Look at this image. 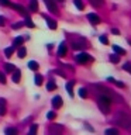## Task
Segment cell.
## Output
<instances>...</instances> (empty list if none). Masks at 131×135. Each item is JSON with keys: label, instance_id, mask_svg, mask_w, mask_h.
Returning a JSON list of instances; mask_svg holds the SVG:
<instances>
[{"label": "cell", "instance_id": "cell-1", "mask_svg": "<svg viewBox=\"0 0 131 135\" xmlns=\"http://www.w3.org/2000/svg\"><path fill=\"white\" fill-rule=\"evenodd\" d=\"M111 99H110L109 96L103 94V93H100L99 99H97V105H99L100 111L103 114H109L110 113V107H111Z\"/></svg>", "mask_w": 131, "mask_h": 135}, {"label": "cell", "instance_id": "cell-2", "mask_svg": "<svg viewBox=\"0 0 131 135\" xmlns=\"http://www.w3.org/2000/svg\"><path fill=\"white\" fill-rule=\"evenodd\" d=\"M116 120H117V122L123 127V128H125V129L131 131V115L125 114L124 111H120V113L117 114Z\"/></svg>", "mask_w": 131, "mask_h": 135}, {"label": "cell", "instance_id": "cell-3", "mask_svg": "<svg viewBox=\"0 0 131 135\" xmlns=\"http://www.w3.org/2000/svg\"><path fill=\"white\" fill-rule=\"evenodd\" d=\"M76 61H78L79 63H86L89 61H92V56L86 52H80V54L76 55Z\"/></svg>", "mask_w": 131, "mask_h": 135}, {"label": "cell", "instance_id": "cell-4", "mask_svg": "<svg viewBox=\"0 0 131 135\" xmlns=\"http://www.w3.org/2000/svg\"><path fill=\"white\" fill-rule=\"evenodd\" d=\"M45 4H46V7H48V10L52 11L54 14L58 13V6H57V3H55V0H45Z\"/></svg>", "mask_w": 131, "mask_h": 135}, {"label": "cell", "instance_id": "cell-5", "mask_svg": "<svg viewBox=\"0 0 131 135\" xmlns=\"http://www.w3.org/2000/svg\"><path fill=\"white\" fill-rule=\"evenodd\" d=\"M87 20L90 21L93 25H97V24H100V23H101L100 17L97 16V14H95V13H89V14H87Z\"/></svg>", "mask_w": 131, "mask_h": 135}, {"label": "cell", "instance_id": "cell-6", "mask_svg": "<svg viewBox=\"0 0 131 135\" xmlns=\"http://www.w3.org/2000/svg\"><path fill=\"white\" fill-rule=\"evenodd\" d=\"M66 52H68L66 44H65V42H62V44L59 45V48H58V56L63 58V56H65V55H66Z\"/></svg>", "mask_w": 131, "mask_h": 135}, {"label": "cell", "instance_id": "cell-7", "mask_svg": "<svg viewBox=\"0 0 131 135\" xmlns=\"http://www.w3.org/2000/svg\"><path fill=\"white\" fill-rule=\"evenodd\" d=\"M62 97L61 96H55L54 99H52V105H54V108H59V107H62Z\"/></svg>", "mask_w": 131, "mask_h": 135}, {"label": "cell", "instance_id": "cell-8", "mask_svg": "<svg viewBox=\"0 0 131 135\" xmlns=\"http://www.w3.org/2000/svg\"><path fill=\"white\" fill-rule=\"evenodd\" d=\"M11 7L14 8V10H17V11H18L21 16H28V13L25 11V7H23L21 4H11Z\"/></svg>", "mask_w": 131, "mask_h": 135}, {"label": "cell", "instance_id": "cell-9", "mask_svg": "<svg viewBox=\"0 0 131 135\" xmlns=\"http://www.w3.org/2000/svg\"><path fill=\"white\" fill-rule=\"evenodd\" d=\"M13 82L14 83H20V79H21V72L18 69H14L13 70Z\"/></svg>", "mask_w": 131, "mask_h": 135}, {"label": "cell", "instance_id": "cell-10", "mask_svg": "<svg viewBox=\"0 0 131 135\" xmlns=\"http://www.w3.org/2000/svg\"><path fill=\"white\" fill-rule=\"evenodd\" d=\"M30 10H31L32 13L38 11V2L37 0H30Z\"/></svg>", "mask_w": 131, "mask_h": 135}, {"label": "cell", "instance_id": "cell-11", "mask_svg": "<svg viewBox=\"0 0 131 135\" xmlns=\"http://www.w3.org/2000/svg\"><path fill=\"white\" fill-rule=\"evenodd\" d=\"M6 114V100L0 99V115H4Z\"/></svg>", "mask_w": 131, "mask_h": 135}, {"label": "cell", "instance_id": "cell-12", "mask_svg": "<svg viewBox=\"0 0 131 135\" xmlns=\"http://www.w3.org/2000/svg\"><path fill=\"white\" fill-rule=\"evenodd\" d=\"M23 42H24V38L23 37H17L16 40H14V42H13V46H14V48L21 46V45H23Z\"/></svg>", "mask_w": 131, "mask_h": 135}, {"label": "cell", "instance_id": "cell-13", "mask_svg": "<svg viewBox=\"0 0 131 135\" xmlns=\"http://www.w3.org/2000/svg\"><path fill=\"white\" fill-rule=\"evenodd\" d=\"M17 55H18V58H25V55H27V49L24 48V46H18V52H17Z\"/></svg>", "mask_w": 131, "mask_h": 135}, {"label": "cell", "instance_id": "cell-14", "mask_svg": "<svg viewBox=\"0 0 131 135\" xmlns=\"http://www.w3.org/2000/svg\"><path fill=\"white\" fill-rule=\"evenodd\" d=\"M89 2L95 7H103V4H104V0H89Z\"/></svg>", "mask_w": 131, "mask_h": 135}, {"label": "cell", "instance_id": "cell-15", "mask_svg": "<svg viewBox=\"0 0 131 135\" xmlns=\"http://www.w3.org/2000/svg\"><path fill=\"white\" fill-rule=\"evenodd\" d=\"M113 51H114L117 55H125V51L123 49V48H120L118 45H113Z\"/></svg>", "mask_w": 131, "mask_h": 135}, {"label": "cell", "instance_id": "cell-16", "mask_svg": "<svg viewBox=\"0 0 131 135\" xmlns=\"http://www.w3.org/2000/svg\"><path fill=\"white\" fill-rule=\"evenodd\" d=\"M28 68H30L31 70H38L40 65H38V63H37L35 61H30V62H28Z\"/></svg>", "mask_w": 131, "mask_h": 135}, {"label": "cell", "instance_id": "cell-17", "mask_svg": "<svg viewBox=\"0 0 131 135\" xmlns=\"http://www.w3.org/2000/svg\"><path fill=\"white\" fill-rule=\"evenodd\" d=\"M46 24H48V27H49L51 30H57V23H55V20L46 18Z\"/></svg>", "mask_w": 131, "mask_h": 135}, {"label": "cell", "instance_id": "cell-18", "mask_svg": "<svg viewBox=\"0 0 131 135\" xmlns=\"http://www.w3.org/2000/svg\"><path fill=\"white\" fill-rule=\"evenodd\" d=\"M72 89H73V82H68V83H66V90H68V93H69L71 97L73 96V91H72Z\"/></svg>", "mask_w": 131, "mask_h": 135}, {"label": "cell", "instance_id": "cell-19", "mask_svg": "<svg viewBox=\"0 0 131 135\" xmlns=\"http://www.w3.org/2000/svg\"><path fill=\"white\" fill-rule=\"evenodd\" d=\"M24 24L27 25V27H30V28H34L35 25H34V23L31 21V18H30L28 16H25V21H24Z\"/></svg>", "mask_w": 131, "mask_h": 135}, {"label": "cell", "instance_id": "cell-20", "mask_svg": "<svg viewBox=\"0 0 131 135\" xmlns=\"http://www.w3.org/2000/svg\"><path fill=\"white\" fill-rule=\"evenodd\" d=\"M73 3H75V6L78 10H83L85 8V4L82 3V0H73Z\"/></svg>", "mask_w": 131, "mask_h": 135}, {"label": "cell", "instance_id": "cell-21", "mask_svg": "<svg viewBox=\"0 0 131 135\" xmlns=\"http://www.w3.org/2000/svg\"><path fill=\"white\" fill-rule=\"evenodd\" d=\"M55 89H57V84H55L54 82H48V84H46V90L52 91V90H55Z\"/></svg>", "mask_w": 131, "mask_h": 135}, {"label": "cell", "instance_id": "cell-22", "mask_svg": "<svg viewBox=\"0 0 131 135\" xmlns=\"http://www.w3.org/2000/svg\"><path fill=\"white\" fill-rule=\"evenodd\" d=\"M4 52H6V56H7V58H11L13 52H14V46H10V48H7L6 51H4Z\"/></svg>", "mask_w": 131, "mask_h": 135}, {"label": "cell", "instance_id": "cell-23", "mask_svg": "<svg viewBox=\"0 0 131 135\" xmlns=\"http://www.w3.org/2000/svg\"><path fill=\"white\" fill-rule=\"evenodd\" d=\"M86 45H83V44H80V42H73V45H72V48L73 49H83Z\"/></svg>", "mask_w": 131, "mask_h": 135}, {"label": "cell", "instance_id": "cell-24", "mask_svg": "<svg viewBox=\"0 0 131 135\" xmlns=\"http://www.w3.org/2000/svg\"><path fill=\"white\" fill-rule=\"evenodd\" d=\"M106 134H107V135H110V134L117 135L118 134V129L117 128H109V129H106Z\"/></svg>", "mask_w": 131, "mask_h": 135}, {"label": "cell", "instance_id": "cell-25", "mask_svg": "<svg viewBox=\"0 0 131 135\" xmlns=\"http://www.w3.org/2000/svg\"><path fill=\"white\" fill-rule=\"evenodd\" d=\"M109 82H111V83H116V86H118V87H124V83H121V82H117V80H114L113 78H109Z\"/></svg>", "mask_w": 131, "mask_h": 135}, {"label": "cell", "instance_id": "cell-26", "mask_svg": "<svg viewBox=\"0 0 131 135\" xmlns=\"http://www.w3.org/2000/svg\"><path fill=\"white\" fill-rule=\"evenodd\" d=\"M4 68H6V70L7 72H13L16 69V66L14 65H11V63H6V65H4Z\"/></svg>", "mask_w": 131, "mask_h": 135}, {"label": "cell", "instance_id": "cell-27", "mask_svg": "<svg viewBox=\"0 0 131 135\" xmlns=\"http://www.w3.org/2000/svg\"><path fill=\"white\" fill-rule=\"evenodd\" d=\"M62 129V127H55V125H51V132H52V134H55V132H59V131H61Z\"/></svg>", "mask_w": 131, "mask_h": 135}, {"label": "cell", "instance_id": "cell-28", "mask_svg": "<svg viewBox=\"0 0 131 135\" xmlns=\"http://www.w3.org/2000/svg\"><path fill=\"white\" fill-rule=\"evenodd\" d=\"M6 134L7 135H16L17 134V129L16 128H7L6 129Z\"/></svg>", "mask_w": 131, "mask_h": 135}, {"label": "cell", "instance_id": "cell-29", "mask_svg": "<svg viewBox=\"0 0 131 135\" xmlns=\"http://www.w3.org/2000/svg\"><path fill=\"white\" fill-rule=\"evenodd\" d=\"M37 129H38V125H37V124H32V125H31V128H30V135L35 134V132H37Z\"/></svg>", "mask_w": 131, "mask_h": 135}, {"label": "cell", "instance_id": "cell-30", "mask_svg": "<svg viewBox=\"0 0 131 135\" xmlns=\"http://www.w3.org/2000/svg\"><path fill=\"white\" fill-rule=\"evenodd\" d=\"M79 96H80V97H83V99H86V97H87L86 89H80V90H79Z\"/></svg>", "mask_w": 131, "mask_h": 135}, {"label": "cell", "instance_id": "cell-31", "mask_svg": "<svg viewBox=\"0 0 131 135\" xmlns=\"http://www.w3.org/2000/svg\"><path fill=\"white\" fill-rule=\"evenodd\" d=\"M110 61H111L113 63H117L118 61H120V56H117V55H111V56H110Z\"/></svg>", "mask_w": 131, "mask_h": 135}, {"label": "cell", "instance_id": "cell-32", "mask_svg": "<svg viewBox=\"0 0 131 135\" xmlns=\"http://www.w3.org/2000/svg\"><path fill=\"white\" fill-rule=\"evenodd\" d=\"M55 117H57V114H55L54 111H49L48 114H46V118H48V120H55Z\"/></svg>", "mask_w": 131, "mask_h": 135}, {"label": "cell", "instance_id": "cell-33", "mask_svg": "<svg viewBox=\"0 0 131 135\" xmlns=\"http://www.w3.org/2000/svg\"><path fill=\"white\" fill-rule=\"evenodd\" d=\"M41 83H42V76H41V75H37V76H35V84H38V86H40Z\"/></svg>", "mask_w": 131, "mask_h": 135}, {"label": "cell", "instance_id": "cell-34", "mask_svg": "<svg viewBox=\"0 0 131 135\" xmlns=\"http://www.w3.org/2000/svg\"><path fill=\"white\" fill-rule=\"evenodd\" d=\"M99 40H100V42H101V44H104V45H107V44H109V40H107V37H104V35H101V37L99 38Z\"/></svg>", "mask_w": 131, "mask_h": 135}, {"label": "cell", "instance_id": "cell-35", "mask_svg": "<svg viewBox=\"0 0 131 135\" xmlns=\"http://www.w3.org/2000/svg\"><path fill=\"white\" fill-rule=\"evenodd\" d=\"M0 83H6V75L3 73V72H0Z\"/></svg>", "mask_w": 131, "mask_h": 135}, {"label": "cell", "instance_id": "cell-36", "mask_svg": "<svg viewBox=\"0 0 131 135\" xmlns=\"http://www.w3.org/2000/svg\"><path fill=\"white\" fill-rule=\"evenodd\" d=\"M0 4L2 6H10V2L8 0H0Z\"/></svg>", "mask_w": 131, "mask_h": 135}, {"label": "cell", "instance_id": "cell-37", "mask_svg": "<svg viewBox=\"0 0 131 135\" xmlns=\"http://www.w3.org/2000/svg\"><path fill=\"white\" fill-rule=\"evenodd\" d=\"M124 70H127V72H130V73H131V65H130V63H125V65H124Z\"/></svg>", "mask_w": 131, "mask_h": 135}, {"label": "cell", "instance_id": "cell-38", "mask_svg": "<svg viewBox=\"0 0 131 135\" xmlns=\"http://www.w3.org/2000/svg\"><path fill=\"white\" fill-rule=\"evenodd\" d=\"M23 25H24V23H18V24H13V28H14V30H17V28L23 27Z\"/></svg>", "mask_w": 131, "mask_h": 135}, {"label": "cell", "instance_id": "cell-39", "mask_svg": "<svg viewBox=\"0 0 131 135\" xmlns=\"http://www.w3.org/2000/svg\"><path fill=\"white\" fill-rule=\"evenodd\" d=\"M111 32L114 34V35H118V34H120V31H118L117 28H113V30H111Z\"/></svg>", "mask_w": 131, "mask_h": 135}, {"label": "cell", "instance_id": "cell-40", "mask_svg": "<svg viewBox=\"0 0 131 135\" xmlns=\"http://www.w3.org/2000/svg\"><path fill=\"white\" fill-rule=\"evenodd\" d=\"M4 21H6V18L3 16H0V25H4Z\"/></svg>", "mask_w": 131, "mask_h": 135}]
</instances>
